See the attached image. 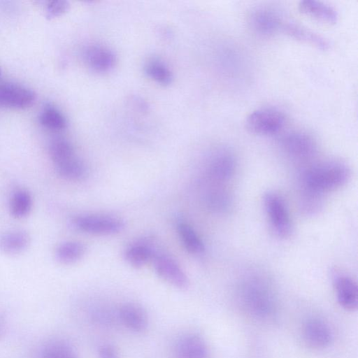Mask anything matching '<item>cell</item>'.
Masks as SVG:
<instances>
[{
	"instance_id": "obj_2",
	"label": "cell",
	"mask_w": 358,
	"mask_h": 358,
	"mask_svg": "<svg viewBox=\"0 0 358 358\" xmlns=\"http://www.w3.org/2000/svg\"><path fill=\"white\" fill-rule=\"evenodd\" d=\"M241 299L246 310L257 317L266 318L273 313V293L267 283L259 278H250L243 282Z\"/></svg>"
},
{
	"instance_id": "obj_32",
	"label": "cell",
	"mask_w": 358,
	"mask_h": 358,
	"mask_svg": "<svg viewBox=\"0 0 358 358\" xmlns=\"http://www.w3.org/2000/svg\"><path fill=\"white\" fill-rule=\"evenodd\" d=\"M1 334V326L0 324V335Z\"/></svg>"
},
{
	"instance_id": "obj_9",
	"label": "cell",
	"mask_w": 358,
	"mask_h": 358,
	"mask_svg": "<svg viewBox=\"0 0 358 358\" xmlns=\"http://www.w3.org/2000/svg\"><path fill=\"white\" fill-rule=\"evenodd\" d=\"M235 169L234 155L227 149H220L210 159L208 171L213 182H224L232 177Z\"/></svg>"
},
{
	"instance_id": "obj_24",
	"label": "cell",
	"mask_w": 358,
	"mask_h": 358,
	"mask_svg": "<svg viewBox=\"0 0 358 358\" xmlns=\"http://www.w3.org/2000/svg\"><path fill=\"white\" fill-rule=\"evenodd\" d=\"M55 167L59 176L69 180H79L86 173L84 164L77 156Z\"/></svg>"
},
{
	"instance_id": "obj_14",
	"label": "cell",
	"mask_w": 358,
	"mask_h": 358,
	"mask_svg": "<svg viewBox=\"0 0 358 358\" xmlns=\"http://www.w3.org/2000/svg\"><path fill=\"white\" fill-rule=\"evenodd\" d=\"M303 336L308 345L314 348H324L328 346L332 340L329 327L324 322L317 319L306 322Z\"/></svg>"
},
{
	"instance_id": "obj_31",
	"label": "cell",
	"mask_w": 358,
	"mask_h": 358,
	"mask_svg": "<svg viewBox=\"0 0 358 358\" xmlns=\"http://www.w3.org/2000/svg\"><path fill=\"white\" fill-rule=\"evenodd\" d=\"M99 358H119L115 348L110 345H104L99 350Z\"/></svg>"
},
{
	"instance_id": "obj_10",
	"label": "cell",
	"mask_w": 358,
	"mask_h": 358,
	"mask_svg": "<svg viewBox=\"0 0 358 358\" xmlns=\"http://www.w3.org/2000/svg\"><path fill=\"white\" fill-rule=\"evenodd\" d=\"M84 58L87 66L98 73L110 71L116 62V56L113 51L98 44L87 46L84 51Z\"/></svg>"
},
{
	"instance_id": "obj_29",
	"label": "cell",
	"mask_w": 358,
	"mask_h": 358,
	"mask_svg": "<svg viewBox=\"0 0 358 358\" xmlns=\"http://www.w3.org/2000/svg\"><path fill=\"white\" fill-rule=\"evenodd\" d=\"M206 203L211 210L220 212L228 208L230 199L227 192L221 188L216 187L210 189L207 193Z\"/></svg>"
},
{
	"instance_id": "obj_17",
	"label": "cell",
	"mask_w": 358,
	"mask_h": 358,
	"mask_svg": "<svg viewBox=\"0 0 358 358\" xmlns=\"http://www.w3.org/2000/svg\"><path fill=\"white\" fill-rule=\"evenodd\" d=\"M281 29L292 38L310 44L318 49L325 50L329 48V43L325 38L300 24L285 22Z\"/></svg>"
},
{
	"instance_id": "obj_1",
	"label": "cell",
	"mask_w": 358,
	"mask_h": 358,
	"mask_svg": "<svg viewBox=\"0 0 358 358\" xmlns=\"http://www.w3.org/2000/svg\"><path fill=\"white\" fill-rule=\"evenodd\" d=\"M350 177V169L343 162L331 160L312 165L301 176V188L323 194L345 185Z\"/></svg>"
},
{
	"instance_id": "obj_21",
	"label": "cell",
	"mask_w": 358,
	"mask_h": 358,
	"mask_svg": "<svg viewBox=\"0 0 358 358\" xmlns=\"http://www.w3.org/2000/svg\"><path fill=\"white\" fill-rule=\"evenodd\" d=\"M148 76L158 84L169 85L172 83L173 73L169 67L158 59H151L145 66Z\"/></svg>"
},
{
	"instance_id": "obj_22",
	"label": "cell",
	"mask_w": 358,
	"mask_h": 358,
	"mask_svg": "<svg viewBox=\"0 0 358 358\" xmlns=\"http://www.w3.org/2000/svg\"><path fill=\"white\" fill-rule=\"evenodd\" d=\"M85 246L77 241H65L56 249V258L62 264H72L79 260L84 255Z\"/></svg>"
},
{
	"instance_id": "obj_27",
	"label": "cell",
	"mask_w": 358,
	"mask_h": 358,
	"mask_svg": "<svg viewBox=\"0 0 358 358\" xmlns=\"http://www.w3.org/2000/svg\"><path fill=\"white\" fill-rule=\"evenodd\" d=\"M323 194L302 189L300 197V208L305 215L317 213L323 206Z\"/></svg>"
},
{
	"instance_id": "obj_23",
	"label": "cell",
	"mask_w": 358,
	"mask_h": 358,
	"mask_svg": "<svg viewBox=\"0 0 358 358\" xmlns=\"http://www.w3.org/2000/svg\"><path fill=\"white\" fill-rule=\"evenodd\" d=\"M178 231L181 241L187 251L193 254H199L204 250L203 242L189 224L180 223Z\"/></svg>"
},
{
	"instance_id": "obj_12",
	"label": "cell",
	"mask_w": 358,
	"mask_h": 358,
	"mask_svg": "<svg viewBox=\"0 0 358 358\" xmlns=\"http://www.w3.org/2000/svg\"><path fill=\"white\" fill-rule=\"evenodd\" d=\"M333 277L339 304L348 310H356L358 306V288L355 281L341 273H335Z\"/></svg>"
},
{
	"instance_id": "obj_25",
	"label": "cell",
	"mask_w": 358,
	"mask_h": 358,
	"mask_svg": "<svg viewBox=\"0 0 358 358\" xmlns=\"http://www.w3.org/2000/svg\"><path fill=\"white\" fill-rule=\"evenodd\" d=\"M41 124L52 130H62L66 128V117L57 108L48 105L44 107L39 116Z\"/></svg>"
},
{
	"instance_id": "obj_13",
	"label": "cell",
	"mask_w": 358,
	"mask_h": 358,
	"mask_svg": "<svg viewBox=\"0 0 358 358\" xmlns=\"http://www.w3.org/2000/svg\"><path fill=\"white\" fill-rule=\"evenodd\" d=\"M175 358H209L207 345L200 336L187 334L178 341Z\"/></svg>"
},
{
	"instance_id": "obj_33",
	"label": "cell",
	"mask_w": 358,
	"mask_h": 358,
	"mask_svg": "<svg viewBox=\"0 0 358 358\" xmlns=\"http://www.w3.org/2000/svg\"><path fill=\"white\" fill-rule=\"evenodd\" d=\"M1 69H0V76H1Z\"/></svg>"
},
{
	"instance_id": "obj_20",
	"label": "cell",
	"mask_w": 358,
	"mask_h": 358,
	"mask_svg": "<svg viewBox=\"0 0 358 358\" xmlns=\"http://www.w3.org/2000/svg\"><path fill=\"white\" fill-rule=\"evenodd\" d=\"M49 153L55 166L76 156L72 144L63 138H57L51 141Z\"/></svg>"
},
{
	"instance_id": "obj_18",
	"label": "cell",
	"mask_w": 358,
	"mask_h": 358,
	"mask_svg": "<svg viewBox=\"0 0 358 358\" xmlns=\"http://www.w3.org/2000/svg\"><path fill=\"white\" fill-rule=\"evenodd\" d=\"M30 243L27 231L22 229H10L0 235V249L8 255H17L25 250Z\"/></svg>"
},
{
	"instance_id": "obj_30",
	"label": "cell",
	"mask_w": 358,
	"mask_h": 358,
	"mask_svg": "<svg viewBox=\"0 0 358 358\" xmlns=\"http://www.w3.org/2000/svg\"><path fill=\"white\" fill-rule=\"evenodd\" d=\"M66 1H50L46 5V13L48 18L59 17L66 13L69 8Z\"/></svg>"
},
{
	"instance_id": "obj_19",
	"label": "cell",
	"mask_w": 358,
	"mask_h": 358,
	"mask_svg": "<svg viewBox=\"0 0 358 358\" xmlns=\"http://www.w3.org/2000/svg\"><path fill=\"white\" fill-rule=\"evenodd\" d=\"M11 215L21 219L27 216L33 207V197L29 190L17 188L12 192L8 202Z\"/></svg>"
},
{
	"instance_id": "obj_28",
	"label": "cell",
	"mask_w": 358,
	"mask_h": 358,
	"mask_svg": "<svg viewBox=\"0 0 358 358\" xmlns=\"http://www.w3.org/2000/svg\"><path fill=\"white\" fill-rule=\"evenodd\" d=\"M42 358H77V357L67 344L61 341H54L45 345Z\"/></svg>"
},
{
	"instance_id": "obj_7",
	"label": "cell",
	"mask_w": 358,
	"mask_h": 358,
	"mask_svg": "<svg viewBox=\"0 0 358 358\" xmlns=\"http://www.w3.org/2000/svg\"><path fill=\"white\" fill-rule=\"evenodd\" d=\"M36 99L34 92L16 84L0 85V106L7 108L23 109L31 106Z\"/></svg>"
},
{
	"instance_id": "obj_6",
	"label": "cell",
	"mask_w": 358,
	"mask_h": 358,
	"mask_svg": "<svg viewBox=\"0 0 358 358\" xmlns=\"http://www.w3.org/2000/svg\"><path fill=\"white\" fill-rule=\"evenodd\" d=\"M74 226L79 230L96 235H110L124 228L120 220L106 216L80 215L73 219Z\"/></svg>"
},
{
	"instance_id": "obj_3",
	"label": "cell",
	"mask_w": 358,
	"mask_h": 358,
	"mask_svg": "<svg viewBox=\"0 0 358 358\" xmlns=\"http://www.w3.org/2000/svg\"><path fill=\"white\" fill-rule=\"evenodd\" d=\"M285 116L275 108H262L252 111L246 118L247 129L259 135H273L282 130Z\"/></svg>"
},
{
	"instance_id": "obj_5",
	"label": "cell",
	"mask_w": 358,
	"mask_h": 358,
	"mask_svg": "<svg viewBox=\"0 0 358 358\" xmlns=\"http://www.w3.org/2000/svg\"><path fill=\"white\" fill-rule=\"evenodd\" d=\"M281 146L285 153L297 160H308L317 153V143L313 136L302 131H294L281 139Z\"/></svg>"
},
{
	"instance_id": "obj_15",
	"label": "cell",
	"mask_w": 358,
	"mask_h": 358,
	"mask_svg": "<svg viewBox=\"0 0 358 358\" xmlns=\"http://www.w3.org/2000/svg\"><path fill=\"white\" fill-rule=\"evenodd\" d=\"M299 9L303 14L324 23L334 24L338 18V13L334 8L318 1H301Z\"/></svg>"
},
{
	"instance_id": "obj_8",
	"label": "cell",
	"mask_w": 358,
	"mask_h": 358,
	"mask_svg": "<svg viewBox=\"0 0 358 358\" xmlns=\"http://www.w3.org/2000/svg\"><path fill=\"white\" fill-rule=\"evenodd\" d=\"M152 259L155 269L159 276L176 287H187V277L173 259L165 255H155Z\"/></svg>"
},
{
	"instance_id": "obj_11",
	"label": "cell",
	"mask_w": 358,
	"mask_h": 358,
	"mask_svg": "<svg viewBox=\"0 0 358 358\" xmlns=\"http://www.w3.org/2000/svg\"><path fill=\"white\" fill-rule=\"evenodd\" d=\"M250 24L256 33L268 36L281 29L283 23L275 12L268 8H260L251 13Z\"/></svg>"
},
{
	"instance_id": "obj_16",
	"label": "cell",
	"mask_w": 358,
	"mask_h": 358,
	"mask_svg": "<svg viewBox=\"0 0 358 358\" xmlns=\"http://www.w3.org/2000/svg\"><path fill=\"white\" fill-rule=\"evenodd\" d=\"M119 316L125 327L134 331H142L147 328L148 317L145 310L138 304L127 303L122 306Z\"/></svg>"
},
{
	"instance_id": "obj_26",
	"label": "cell",
	"mask_w": 358,
	"mask_h": 358,
	"mask_svg": "<svg viewBox=\"0 0 358 358\" xmlns=\"http://www.w3.org/2000/svg\"><path fill=\"white\" fill-rule=\"evenodd\" d=\"M152 249L145 244L137 243L130 246L125 252L126 260L133 266L141 267L153 258Z\"/></svg>"
},
{
	"instance_id": "obj_4",
	"label": "cell",
	"mask_w": 358,
	"mask_h": 358,
	"mask_svg": "<svg viewBox=\"0 0 358 358\" xmlns=\"http://www.w3.org/2000/svg\"><path fill=\"white\" fill-rule=\"evenodd\" d=\"M264 203L275 233L282 238L288 237L292 232V227L282 199L278 194L269 192L264 196Z\"/></svg>"
}]
</instances>
